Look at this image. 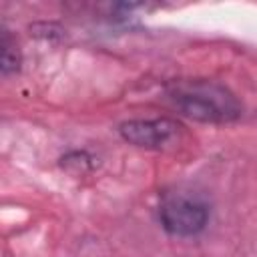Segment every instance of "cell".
I'll use <instances>...</instances> for the list:
<instances>
[{"mask_svg":"<svg viewBox=\"0 0 257 257\" xmlns=\"http://www.w3.org/2000/svg\"><path fill=\"white\" fill-rule=\"evenodd\" d=\"M171 98L183 114L201 122H229L241 114V104L235 94L207 80L177 84Z\"/></svg>","mask_w":257,"mask_h":257,"instance_id":"6da1fadb","label":"cell"},{"mask_svg":"<svg viewBox=\"0 0 257 257\" xmlns=\"http://www.w3.org/2000/svg\"><path fill=\"white\" fill-rule=\"evenodd\" d=\"M161 223L163 227L177 237H193L205 229L209 219L207 205L193 195H169L161 205Z\"/></svg>","mask_w":257,"mask_h":257,"instance_id":"7a4b0ae2","label":"cell"},{"mask_svg":"<svg viewBox=\"0 0 257 257\" xmlns=\"http://www.w3.org/2000/svg\"><path fill=\"white\" fill-rule=\"evenodd\" d=\"M118 131H120V137L135 147L161 149L179 133V124L171 118L128 120V122H122Z\"/></svg>","mask_w":257,"mask_h":257,"instance_id":"3957f363","label":"cell"},{"mask_svg":"<svg viewBox=\"0 0 257 257\" xmlns=\"http://www.w3.org/2000/svg\"><path fill=\"white\" fill-rule=\"evenodd\" d=\"M2 72L4 74H10L18 68V62H20V56H18V50H16V44L12 42V38L8 36V32L2 34Z\"/></svg>","mask_w":257,"mask_h":257,"instance_id":"277c9868","label":"cell"}]
</instances>
